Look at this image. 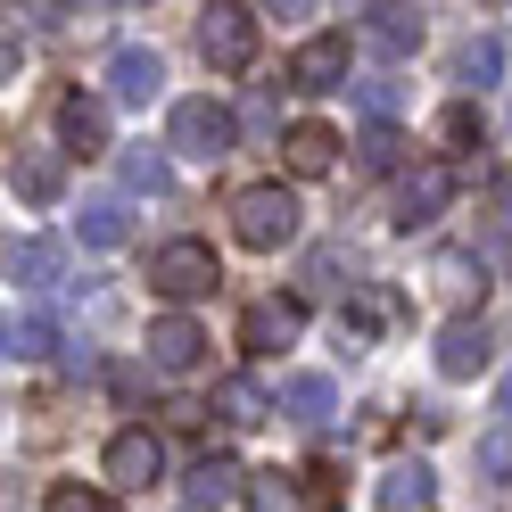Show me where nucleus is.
I'll use <instances>...</instances> for the list:
<instances>
[{
	"label": "nucleus",
	"instance_id": "obj_26",
	"mask_svg": "<svg viewBox=\"0 0 512 512\" xmlns=\"http://www.w3.org/2000/svg\"><path fill=\"white\" fill-rule=\"evenodd\" d=\"M42 512H108V496H100V488H75V479H58V488L42 496Z\"/></svg>",
	"mask_w": 512,
	"mask_h": 512
},
{
	"label": "nucleus",
	"instance_id": "obj_5",
	"mask_svg": "<svg viewBox=\"0 0 512 512\" xmlns=\"http://www.w3.org/2000/svg\"><path fill=\"white\" fill-rule=\"evenodd\" d=\"M199 50L215 75H240L256 58V9H232V0H215V9L199 17Z\"/></svg>",
	"mask_w": 512,
	"mask_h": 512
},
{
	"label": "nucleus",
	"instance_id": "obj_24",
	"mask_svg": "<svg viewBox=\"0 0 512 512\" xmlns=\"http://www.w3.org/2000/svg\"><path fill=\"white\" fill-rule=\"evenodd\" d=\"M50 273H58V248L50 240H9V281L34 290V281H50Z\"/></svg>",
	"mask_w": 512,
	"mask_h": 512
},
{
	"label": "nucleus",
	"instance_id": "obj_11",
	"mask_svg": "<svg viewBox=\"0 0 512 512\" xmlns=\"http://www.w3.org/2000/svg\"><path fill=\"white\" fill-rule=\"evenodd\" d=\"M9 190L25 207H50L58 190H67V149H17L9 157Z\"/></svg>",
	"mask_w": 512,
	"mask_h": 512
},
{
	"label": "nucleus",
	"instance_id": "obj_15",
	"mask_svg": "<svg viewBox=\"0 0 512 512\" xmlns=\"http://www.w3.org/2000/svg\"><path fill=\"white\" fill-rule=\"evenodd\" d=\"M364 42L389 50V58H413V50H422V9H397V0L364 9Z\"/></svg>",
	"mask_w": 512,
	"mask_h": 512
},
{
	"label": "nucleus",
	"instance_id": "obj_28",
	"mask_svg": "<svg viewBox=\"0 0 512 512\" xmlns=\"http://www.w3.org/2000/svg\"><path fill=\"white\" fill-rule=\"evenodd\" d=\"M248 512H290V479H281V471L248 479Z\"/></svg>",
	"mask_w": 512,
	"mask_h": 512
},
{
	"label": "nucleus",
	"instance_id": "obj_20",
	"mask_svg": "<svg viewBox=\"0 0 512 512\" xmlns=\"http://www.w3.org/2000/svg\"><path fill=\"white\" fill-rule=\"evenodd\" d=\"M0 339H9V364H34V356H50V347H58V323L25 306V314H9V331H0Z\"/></svg>",
	"mask_w": 512,
	"mask_h": 512
},
{
	"label": "nucleus",
	"instance_id": "obj_1",
	"mask_svg": "<svg viewBox=\"0 0 512 512\" xmlns=\"http://www.w3.org/2000/svg\"><path fill=\"white\" fill-rule=\"evenodd\" d=\"M232 240L256 248V256L290 248V240H298V190H290V182H248V190H232Z\"/></svg>",
	"mask_w": 512,
	"mask_h": 512
},
{
	"label": "nucleus",
	"instance_id": "obj_30",
	"mask_svg": "<svg viewBox=\"0 0 512 512\" xmlns=\"http://www.w3.org/2000/svg\"><path fill=\"white\" fill-rule=\"evenodd\" d=\"M496 413H504V422H512V372H504V389H496Z\"/></svg>",
	"mask_w": 512,
	"mask_h": 512
},
{
	"label": "nucleus",
	"instance_id": "obj_21",
	"mask_svg": "<svg viewBox=\"0 0 512 512\" xmlns=\"http://www.w3.org/2000/svg\"><path fill=\"white\" fill-rule=\"evenodd\" d=\"M215 413H223V422H265V413H273V397L256 389L248 372H232V380H215Z\"/></svg>",
	"mask_w": 512,
	"mask_h": 512
},
{
	"label": "nucleus",
	"instance_id": "obj_16",
	"mask_svg": "<svg viewBox=\"0 0 512 512\" xmlns=\"http://www.w3.org/2000/svg\"><path fill=\"white\" fill-rule=\"evenodd\" d=\"M281 157H290V174H331L339 166V133L331 124H290V133H281Z\"/></svg>",
	"mask_w": 512,
	"mask_h": 512
},
{
	"label": "nucleus",
	"instance_id": "obj_31",
	"mask_svg": "<svg viewBox=\"0 0 512 512\" xmlns=\"http://www.w3.org/2000/svg\"><path fill=\"white\" fill-rule=\"evenodd\" d=\"M496 215H504V223H512V182H504V190H496Z\"/></svg>",
	"mask_w": 512,
	"mask_h": 512
},
{
	"label": "nucleus",
	"instance_id": "obj_22",
	"mask_svg": "<svg viewBox=\"0 0 512 512\" xmlns=\"http://www.w3.org/2000/svg\"><path fill=\"white\" fill-rule=\"evenodd\" d=\"M116 174H124V190H149V199H166V190H174V166L157 149H116Z\"/></svg>",
	"mask_w": 512,
	"mask_h": 512
},
{
	"label": "nucleus",
	"instance_id": "obj_17",
	"mask_svg": "<svg viewBox=\"0 0 512 512\" xmlns=\"http://www.w3.org/2000/svg\"><path fill=\"white\" fill-rule=\"evenodd\" d=\"M479 364H488V323H471V314H463V323H446L438 331V372L446 380H471Z\"/></svg>",
	"mask_w": 512,
	"mask_h": 512
},
{
	"label": "nucleus",
	"instance_id": "obj_13",
	"mask_svg": "<svg viewBox=\"0 0 512 512\" xmlns=\"http://www.w3.org/2000/svg\"><path fill=\"white\" fill-rule=\"evenodd\" d=\"M240 496H248V479H240L232 455H207L199 471L182 479V504H190V512H223V504H240Z\"/></svg>",
	"mask_w": 512,
	"mask_h": 512
},
{
	"label": "nucleus",
	"instance_id": "obj_3",
	"mask_svg": "<svg viewBox=\"0 0 512 512\" xmlns=\"http://www.w3.org/2000/svg\"><path fill=\"white\" fill-rule=\"evenodd\" d=\"M215 248L207 240H166V248H149V290L166 298V306H190V298H215Z\"/></svg>",
	"mask_w": 512,
	"mask_h": 512
},
{
	"label": "nucleus",
	"instance_id": "obj_23",
	"mask_svg": "<svg viewBox=\"0 0 512 512\" xmlns=\"http://www.w3.org/2000/svg\"><path fill=\"white\" fill-rule=\"evenodd\" d=\"M496 75H504V50H496L488 34H471V42L455 50V83H463V91H479V83H496Z\"/></svg>",
	"mask_w": 512,
	"mask_h": 512
},
{
	"label": "nucleus",
	"instance_id": "obj_29",
	"mask_svg": "<svg viewBox=\"0 0 512 512\" xmlns=\"http://www.w3.org/2000/svg\"><path fill=\"white\" fill-rule=\"evenodd\" d=\"M471 133H479V124H471V108H463V100L438 116V141H446V149H471Z\"/></svg>",
	"mask_w": 512,
	"mask_h": 512
},
{
	"label": "nucleus",
	"instance_id": "obj_19",
	"mask_svg": "<svg viewBox=\"0 0 512 512\" xmlns=\"http://www.w3.org/2000/svg\"><path fill=\"white\" fill-rule=\"evenodd\" d=\"M75 232H83V248H124L133 240V215H124V199H91L75 215Z\"/></svg>",
	"mask_w": 512,
	"mask_h": 512
},
{
	"label": "nucleus",
	"instance_id": "obj_9",
	"mask_svg": "<svg viewBox=\"0 0 512 512\" xmlns=\"http://www.w3.org/2000/svg\"><path fill=\"white\" fill-rule=\"evenodd\" d=\"M58 149L100 157L108 149V100H91V91H58Z\"/></svg>",
	"mask_w": 512,
	"mask_h": 512
},
{
	"label": "nucleus",
	"instance_id": "obj_6",
	"mask_svg": "<svg viewBox=\"0 0 512 512\" xmlns=\"http://www.w3.org/2000/svg\"><path fill=\"white\" fill-rule=\"evenodd\" d=\"M298 331H306V298H256L240 314V347H248V356H281Z\"/></svg>",
	"mask_w": 512,
	"mask_h": 512
},
{
	"label": "nucleus",
	"instance_id": "obj_12",
	"mask_svg": "<svg viewBox=\"0 0 512 512\" xmlns=\"http://www.w3.org/2000/svg\"><path fill=\"white\" fill-rule=\"evenodd\" d=\"M157 91H166L157 50H116V58H108V100H116V108H149Z\"/></svg>",
	"mask_w": 512,
	"mask_h": 512
},
{
	"label": "nucleus",
	"instance_id": "obj_18",
	"mask_svg": "<svg viewBox=\"0 0 512 512\" xmlns=\"http://www.w3.org/2000/svg\"><path fill=\"white\" fill-rule=\"evenodd\" d=\"M430 496H438L430 463H389L380 471V512H430Z\"/></svg>",
	"mask_w": 512,
	"mask_h": 512
},
{
	"label": "nucleus",
	"instance_id": "obj_25",
	"mask_svg": "<svg viewBox=\"0 0 512 512\" xmlns=\"http://www.w3.org/2000/svg\"><path fill=\"white\" fill-rule=\"evenodd\" d=\"M397 157H405V141H397V124H372V133L356 141V166H364V174H389Z\"/></svg>",
	"mask_w": 512,
	"mask_h": 512
},
{
	"label": "nucleus",
	"instance_id": "obj_14",
	"mask_svg": "<svg viewBox=\"0 0 512 512\" xmlns=\"http://www.w3.org/2000/svg\"><path fill=\"white\" fill-rule=\"evenodd\" d=\"M281 413H290V422H306V430H323L331 413H339L331 372H290V380H281Z\"/></svg>",
	"mask_w": 512,
	"mask_h": 512
},
{
	"label": "nucleus",
	"instance_id": "obj_27",
	"mask_svg": "<svg viewBox=\"0 0 512 512\" xmlns=\"http://www.w3.org/2000/svg\"><path fill=\"white\" fill-rule=\"evenodd\" d=\"M479 471H488V479H512V422L479 438Z\"/></svg>",
	"mask_w": 512,
	"mask_h": 512
},
{
	"label": "nucleus",
	"instance_id": "obj_4",
	"mask_svg": "<svg viewBox=\"0 0 512 512\" xmlns=\"http://www.w3.org/2000/svg\"><path fill=\"white\" fill-rule=\"evenodd\" d=\"M100 471H108V488H157L166 479V438H157L149 422H133V430H116L108 438V455H100Z\"/></svg>",
	"mask_w": 512,
	"mask_h": 512
},
{
	"label": "nucleus",
	"instance_id": "obj_7",
	"mask_svg": "<svg viewBox=\"0 0 512 512\" xmlns=\"http://www.w3.org/2000/svg\"><path fill=\"white\" fill-rule=\"evenodd\" d=\"M446 199H455V166H413V174L397 182V232H422V223H438Z\"/></svg>",
	"mask_w": 512,
	"mask_h": 512
},
{
	"label": "nucleus",
	"instance_id": "obj_2",
	"mask_svg": "<svg viewBox=\"0 0 512 512\" xmlns=\"http://www.w3.org/2000/svg\"><path fill=\"white\" fill-rule=\"evenodd\" d=\"M232 141H240V116L223 108V100H174V116H166V149L174 157H190V166H215V157H232Z\"/></svg>",
	"mask_w": 512,
	"mask_h": 512
},
{
	"label": "nucleus",
	"instance_id": "obj_8",
	"mask_svg": "<svg viewBox=\"0 0 512 512\" xmlns=\"http://www.w3.org/2000/svg\"><path fill=\"white\" fill-rule=\"evenodd\" d=\"M290 83L298 91H347V34H306L290 50Z\"/></svg>",
	"mask_w": 512,
	"mask_h": 512
},
{
	"label": "nucleus",
	"instance_id": "obj_10",
	"mask_svg": "<svg viewBox=\"0 0 512 512\" xmlns=\"http://www.w3.org/2000/svg\"><path fill=\"white\" fill-rule=\"evenodd\" d=\"M149 364L157 372H199L207 364V331L190 323V314H157L149 323Z\"/></svg>",
	"mask_w": 512,
	"mask_h": 512
}]
</instances>
